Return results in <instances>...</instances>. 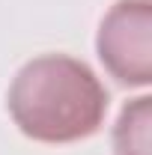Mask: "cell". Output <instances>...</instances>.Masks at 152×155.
I'll return each mask as SVG.
<instances>
[{
  "mask_svg": "<svg viewBox=\"0 0 152 155\" xmlns=\"http://www.w3.org/2000/svg\"><path fill=\"white\" fill-rule=\"evenodd\" d=\"M9 114L21 131L39 143H72L101 128L107 90L87 63L66 54H45L15 75Z\"/></svg>",
  "mask_w": 152,
  "mask_h": 155,
  "instance_id": "1",
  "label": "cell"
},
{
  "mask_svg": "<svg viewBox=\"0 0 152 155\" xmlns=\"http://www.w3.org/2000/svg\"><path fill=\"white\" fill-rule=\"evenodd\" d=\"M98 60L125 87H146L152 81V3L119 0L101 18L95 39Z\"/></svg>",
  "mask_w": 152,
  "mask_h": 155,
  "instance_id": "2",
  "label": "cell"
},
{
  "mask_svg": "<svg viewBox=\"0 0 152 155\" xmlns=\"http://www.w3.org/2000/svg\"><path fill=\"white\" fill-rule=\"evenodd\" d=\"M116 155H149V98L140 96L122 107L114 128Z\"/></svg>",
  "mask_w": 152,
  "mask_h": 155,
  "instance_id": "3",
  "label": "cell"
}]
</instances>
